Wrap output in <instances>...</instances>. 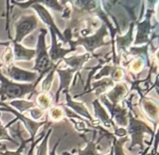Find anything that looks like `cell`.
I'll return each mask as SVG.
<instances>
[{
    "mask_svg": "<svg viewBox=\"0 0 159 155\" xmlns=\"http://www.w3.org/2000/svg\"><path fill=\"white\" fill-rule=\"evenodd\" d=\"M126 88L125 86L122 84L120 85H117L114 88H113V91H111L110 92H109V98H110V100L115 104L116 102H118L120 101V99L121 97H123L124 94H125Z\"/></svg>",
    "mask_w": 159,
    "mask_h": 155,
    "instance_id": "10",
    "label": "cell"
},
{
    "mask_svg": "<svg viewBox=\"0 0 159 155\" xmlns=\"http://www.w3.org/2000/svg\"><path fill=\"white\" fill-rule=\"evenodd\" d=\"M8 74L13 80L18 82H34L37 77L36 73L24 71L15 66H12L9 68Z\"/></svg>",
    "mask_w": 159,
    "mask_h": 155,
    "instance_id": "6",
    "label": "cell"
},
{
    "mask_svg": "<svg viewBox=\"0 0 159 155\" xmlns=\"http://www.w3.org/2000/svg\"><path fill=\"white\" fill-rule=\"evenodd\" d=\"M1 139H7L10 141H13L10 137H9V135L7 134V132H6L4 126L0 123V140Z\"/></svg>",
    "mask_w": 159,
    "mask_h": 155,
    "instance_id": "13",
    "label": "cell"
},
{
    "mask_svg": "<svg viewBox=\"0 0 159 155\" xmlns=\"http://www.w3.org/2000/svg\"><path fill=\"white\" fill-rule=\"evenodd\" d=\"M40 34L39 36L38 46H37V51L36 52L37 54V59H36V64L34 66V70L39 71L40 74V78L43 76L44 73L49 71L51 68V61H50L49 55L48 54L46 49V44L44 42V36L47 33V30L44 29H40ZM39 78V80H40Z\"/></svg>",
    "mask_w": 159,
    "mask_h": 155,
    "instance_id": "2",
    "label": "cell"
},
{
    "mask_svg": "<svg viewBox=\"0 0 159 155\" xmlns=\"http://www.w3.org/2000/svg\"><path fill=\"white\" fill-rule=\"evenodd\" d=\"M0 81L2 82L0 88V95L2 96V99H16L22 98L25 95L28 94L30 91H34V85H20L14 83L8 80L0 72Z\"/></svg>",
    "mask_w": 159,
    "mask_h": 155,
    "instance_id": "1",
    "label": "cell"
},
{
    "mask_svg": "<svg viewBox=\"0 0 159 155\" xmlns=\"http://www.w3.org/2000/svg\"><path fill=\"white\" fill-rule=\"evenodd\" d=\"M15 45V59L16 60H31L35 56L36 51L34 50H28L22 46L19 43H14Z\"/></svg>",
    "mask_w": 159,
    "mask_h": 155,
    "instance_id": "8",
    "label": "cell"
},
{
    "mask_svg": "<svg viewBox=\"0 0 159 155\" xmlns=\"http://www.w3.org/2000/svg\"><path fill=\"white\" fill-rule=\"evenodd\" d=\"M138 33L137 36V40L135 43H144L148 40V34L150 30V23H149V18L146 19L143 23L138 24Z\"/></svg>",
    "mask_w": 159,
    "mask_h": 155,
    "instance_id": "9",
    "label": "cell"
},
{
    "mask_svg": "<svg viewBox=\"0 0 159 155\" xmlns=\"http://www.w3.org/2000/svg\"><path fill=\"white\" fill-rule=\"evenodd\" d=\"M37 155H47V138H45L40 147H39Z\"/></svg>",
    "mask_w": 159,
    "mask_h": 155,
    "instance_id": "12",
    "label": "cell"
},
{
    "mask_svg": "<svg viewBox=\"0 0 159 155\" xmlns=\"http://www.w3.org/2000/svg\"><path fill=\"white\" fill-rule=\"evenodd\" d=\"M130 132L132 133V136H133V141H132V144L130 146V149L134 147L135 145H137V144H139L141 147V149L143 150V133L147 132V127L145 126V125L141 123L139 121L131 119Z\"/></svg>",
    "mask_w": 159,
    "mask_h": 155,
    "instance_id": "5",
    "label": "cell"
},
{
    "mask_svg": "<svg viewBox=\"0 0 159 155\" xmlns=\"http://www.w3.org/2000/svg\"><path fill=\"white\" fill-rule=\"evenodd\" d=\"M107 33L105 26H102L101 29L96 33L94 36L90 37L80 38L76 43V44H83L88 51H93L96 47L104 44L103 37Z\"/></svg>",
    "mask_w": 159,
    "mask_h": 155,
    "instance_id": "4",
    "label": "cell"
},
{
    "mask_svg": "<svg viewBox=\"0 0 159 155\" xmlns=\"http://www.w3.org/2000/svg\"><path fill=\"white\" fill-rule=\"evenodd\" d=\"M33 7H34V9H36V10L38 12L39 15L40 16V17L42 18V20H43V21L47 23V24L49 25L50 27H51V30L55 31V32L58 34L59 37H61V40H64L63 37L61 35L60 32H59L58 29H57V27H56L55 25H54V21H53L52 18H51V15L49 14V12H48V11H47L46 9L43 7V6H40V5H34V6H33Z\"/></svg>",
    "mask_w": 159,
    "mask_h": 155,
    "instance_id": "7",
    "label": "cell"
},
{
    "mask_svg": "<svg viewBox=\"0 0 159 155\" xmlns=\"http://www.w3.org/2000/svg\"><path fill=\"white\" fill-rule=\"evenodd\" d=\"M37 26V20L34 15L23 16L16 25V38L14 43H18L21 41L25 36L32 32Z\"/></svg>",
    "mask_w": 159,
    "mask_h": 155,
    "instance_id": "3",
    "label": "cell"
},
{
    "mask_svg": "<svg viewBox=\"0 0 159 155\" xmlns=\"http://www.w3.org/2000/svg\"><path fill=\"white\" fill-rule=\"evenodd\" d=\"M38 100L40 101V105H43L44 106V108H47V107L49 106V99H48V98L45 95H40V97H39Z\"/></svg>",
    "mask_w": 159,
    "mask_h": 155,
    "instance_id": "14",
    "label": "cell"
},
{
    "mask_svg": "<svg viewBox=\"0 0 159 155\" xmlns=\"http://www.w3.org/2000/svg\"><path fill=\"white\" fill-rule=\"evenodd\" d=\"M78 155H99L96 149V144L93 142H89L88 145L83 150H79Z\"/></svg>",
    "mask_w": 159,
    "mask_h": 155,
    "instance_id": "11",
    "label": "cell"
},
{
    "mask_svg": "<svg viewBox=\"0 0 159 155\" xmlns=\"http://www.w3.org/2000/svg\"><path fill=\"white\" fill-rule=\"evenodd\" d=\"M113 150H112V151H111V153H110V154H108V155H113Z\"/></svg>",
    "mask_w": 159,
    "mask_h": 155,
    "instance_id": "16",
    "label": "cell"
},
{
    "mask_svg": "<svg viewBox=\"0 0 159 155\" xmlns=\"http://www.w3.org/2000/svg\"><path fill=\"white\" fill-rule=\"evenodd\" d=\"M57 144H58V143H57V144H56V145H55V147H54V148L53 149L52 151H51V153H50V155H56L55 154V150H56V147H57Z\"/></svg>",
    "mask_w": 159,
    "mask_h": 155,
    "instance_id": "15",
    "label": "cell"
}]
</instances>
